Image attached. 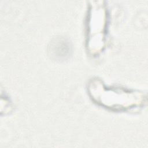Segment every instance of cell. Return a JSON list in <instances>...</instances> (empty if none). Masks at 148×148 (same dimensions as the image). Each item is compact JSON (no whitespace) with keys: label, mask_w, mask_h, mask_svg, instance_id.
<instances>
[{"label":"cell","mask_w":148,"mask_h":148,"mask_svg":"<svg viewBox=\"0 0 148 148\" xmlns=\"http://www.w3.org/2000/svg\"><path fill=\"white\" fill-rule=\"evenodd\" d=\"M89 94L98 103L112 110H123L140 105L144 97L142 94L123 88L106 87L98 80L91 81Z\"/></svg>","instance_id":"cell-1"},{"label":"cell","mask_w":148,"mask_h":148,"mask_svg":"<svg viewBox=\"0 0 148 148\" xmlns=\"http://www.w3.org/2000/svg\"><path fill=\"white\" fill-rule=\"evenodd\" d=\"M94 14L90 16L88 21V37L89 42L92 38H97L98 51L103 46L105 33L106 25V17L104 11H93Z\"/></svg>","instance_id":"cell-2"}]
</instances>
